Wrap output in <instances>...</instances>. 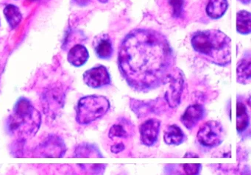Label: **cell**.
Masks as SVG:
<instances>
[{"label":"cell","mask_w":251,"mask_h":175,"mask_svg":"<svg viewBox=\"0 0 251 175\" xmlns=\"http://www.w3.org/2000/svg\"><path fill=\"white\" fill-rule=\"evenodd\" d=\"M236 30L242 35L251 32V14L246 10H240L236 14Z\"/></svg>","instance_id":"obj_19"},{"label":"cell","mask_w":251,"mask_h":175,"mask_svg":"<svg viewBox=\"0 0 251 175\" xmlns=\"http://www.w3.org/2000/svg\"><path fill=\"white\" fill-rule=\"evenodd\" d=\"M83 81L92 88H101L111 85V76L105 66L102 65L92 68L83 74Z\"/></svg>","instance_id":"obj_8"},{"label":"cell","mask_w":251,"mask_h":175,"mask_svg":"<svg viewBox=\"0 0 251 175\" xmlns=\"http://www.w3.org/2000/svg\"><path fill=\"white\" fill-rule=\"evenodd\" d=\"M67 151L64 141L58 135H50L36 147L33 157H63Z\"/></svg>","instance_id":"obj_6"},{"label":"cell","mask_w":251,"mask_h":175,"mask_svg":"<svg viewBox=\"0 0 251 175\" xmlns=\"http://www.w3.org/2000/svg\"><path fill=\"white\" fill-rule=\"evenodd\" d=\"M125 149H126V147H125L123 143H118V144H114L111 147V151L114 154H118V153L123 151Z\"/></svg>","instance_id":"obj_24"},{"label":"cell","mask_w":251,"mask_h":175,"mask_svg":"<svg viewBox=\"0 0 251 175\" xmlns=\"http://www.w3.org/2000/svg\"><path fill=\"white\" fill-rule=\"evenodd\" d=\"M228 7L227 0H208L206 13L212 19H219L226 13Z\"/></svg>","instance_id":"obj_18"},{"label":"cell","mask_w":251,"mask_h":175,"mask_svg":"<svg viewBox=\"0 0 251 175\" xmlns=\"http://www.w3.org/2000/svg\"><path fill=\"white\" fill-rule=\"evenodd\" d=\"M3 13L11 29H16L21 23L23 14L17 6L8 4L4 9Z\"/></svg>","instance_id":"obj_20"},{"label":"cell","mask_w":251,"mask_h":175,"mask_svg":"<svg viewBox=\"0 0 251 175\" xmlns=\"http://www.w3.org/2000/svg\"><path fill=\"white\" fill-rule=\"evenodd\" d=\"M250 126V116L247 106L242 101L236 104V129L239 135H243Z\"/></svg>","instance_id":"obj_17"},{"label":"cell","mask_w":251,"mask_h":175,"mask_svg":"<svg viewBox=\"0 0 251 175\" xmlns=\"http://www.w3.org/2000/svg\"><path fill=\"white\" fill-rule=\"evenodd\" d=\"M94 50L98 58L110 60L114 54V47L109 35L107 34L97 35L94 39Z\"/></svg>","instance_id":"obj_12"},{"label":"cell","mask_w":251,"mask_h":175,"mask_svg":"<svg viewBox=\"0 0 251 175\" xmlns=\"http://www.w3.org/2000/svg\"><path fill=\"white\" fill-rule=\"evenodd\" d=\"M164 142L168 145L179 146L186 140V136L180 126L172 125L164 130Z\"/></svg>","instance_id":"obj_16"},{"label":"cell","mask_w":251,"mask_h":175,"mask_svg":"<svg viewBox=\"0 0 251 175\" xmlns=\"http://www.w3.org/2000/svg\"><path fill=\"white\" fill-rule=\"evenodd\" d=\"M110 107L109 100L103 96L82 97L77 103L76 121L81 125H89L105 116Z\"/></svg>","instance_id":"obj_4"},{"label":"cell","mask_w":251,"mask_h":175,"mask_svg":"<svg viewBox=\"0 0 251 175\" xmlns=\"http://www.w3.org/2000/svg\"><path fill=\"white\" fill-rule=\"evenodd\" d=\"M64 100L65 95L64 91L58 87L46 90L42 100L45 114L57 116L64 107Z\"/></svg>","instance_id":"obj_7"},{"label":"cell","mask_w":251,"mask_h":175,"mask_svg":"<svg viewBox=\"0 0 251 175\" xmlns=\"http://www.w3.org/2000/svg\"><path fill=\"white\" fill-rule=\"evenodd\" d=\"M90 0H76V3L80 6H86L89 4Z\"/></svg>","instance_id":"obj_26"},{"label":"cell","mask_w":251,"mask_h":175,"mask_svg":"<svg viewBox=\"0 0 251 175\" xmlns=\"http://www.w3.org/2000/svg\"><path fill=\"white\" fill-rule=\"evenodd\" d=\"M75 157H103L98 147L90 144H81L77 146Z\"/></svg>","instance_id":"obj_21"},{"label":"cell","mask_w":251,"mask_h":175,"mask_svg":"<svg viewBox=\"0 0 251 175\" xmlns=\"http://www.w3.org/2000/svg\"><path fill=\"white\" fill-rule=\"evenodd\" d=\"M89 57L87 49L81 44H77L69 51L67 60L73 66L80 67L88 61Z\"/></svg>","instance_id":"obj_15"},{"label":"cell","mask_w":251,"mask_h":175,"mask_svg":"<svg viewBox=\"0 0 251 175\" xmlns=\"http://www.w3.org/2000/svg\"><path fill=\"white\" fill-rule=\"evenodd\" d=\"M175 63L168 40L154 29H133L119 49L120 74L127 85L138 92H149L169 82Z\"/></svg>","instance_id":"obj_1"},{"label":"cell","mask_w":251,"mask_h":175,"mask_svg":"<svg viewBox=\"0 0 251 175\" xmlns=\"http://www.w3.org/2000/svg\"><path fill=\"white\" fill-rule=\"evenodd\" d=\"M30 1H38V0H30Z\"/></svg>","instance_id":"obj_29"},{"label":"cell","mask_w":251,"mask_h":175,"mask_svg":"<svg viewBox=\"0 0 251 175\" xmlns=\"http://www.w3.org/2000/svg\"><path fill=\"white\" fill-rule=\"evenodd\" d=\"M173 70L170 77L169 82H170V91L169 95L166 94V101L168 102L169 106L172 108L177 107L180 102V97L183 88V75L180 69H177Z\"/></svg>","instance_id":"obj_9"},{"label":"cell","mask_w":251,"mask_h":175,"mask_svg":"<svg viewBox=\"0 0 251 175\" xmlns=\"http://www.w3.org/2000/svg\"><path fill=\"white\" fill-rule=\"evenodd\" d=\"M100 1H101V2L102 3H105L107 2V1H108V0H99Z\"/></svg>","instance_id":"obj_28"},{"label":"cell","mask_w":251,"mask_h":175,"mask_svg":"<svg viewBox=\"0 0 251 175\" xmlns=\"http://www.w3.org/2000/svg\"><path fill=\"white\" fill-rule=\"evenodd\" d=\"M181 166L186 175H198L202 169L201 164H183Z\"/></svg>","instance_id":"obj_23"},{"label":"cell","mask_w":251,"mask_h":175,"mask_svg":"<svg viewBox=\"0 0 251 175\" xmlns=\"http://www.w3.org/2000/svg\"><path fill=\"white\" fill-rule=\"evenodd\" d=\"M184 157H187V158H192V157H194V158H198V157H200V156L198 155V154H197L196 153L187 152L185 154Z\"/></svg>","instance_id":"obj_25"},{"label":"cell","mask_w":251,"mask_h":175,"mask_svg":"<svg viewBox=\"0 0 251 175\" xmlns=\"http://www.w3.org/2000/svg\"><path fill=\"white\" fill-rule=\"evenodd\" d=\"M41 124L42 116L39 110L27 99L20 98L8 118L7 129L17 139L26 141L36 135Z\"/></svg>","instance_id":"obj_3"},{"label":"cell","mask_w":251,"mask_h":175,"mask_svg":"<svg viewBox=\"0 0 251 175\" xmlns=\"http://www.w3.org/2000/svg\"><path fill=\"white\" fill-rule=\"evenodd\" d=\"M169 3L173 8V14L175 18L181 17L183 11L184 0H169Z\"/></svg>","instance_id":"obj_22"},{"label":"cell","mask_w":251,"mask_h":175,"mask_svg":"<svg viewBox=\"0 0 251 175\" xmlns=\"http://www.w3.org/2000/svg\"><path fill=\"white\" fill-rule=\"evenodd\" d=\"M133 133L134 125L128 119H122L110 128L108 137L111 139L116 138L126 139L133 136Z\"/></svg>","instance_id":"obj_13"},{"label":"cell","mask_w":251,"mask_h":175,"mask_svg":"<svg viewBox=\"0 0 251 175\" xmlns=\"http://www.w3.org/2000/svg\"><path fill=\"white\" fill-rule=\"evenodd\" d=\"M236 80L238 83L249 84L251 80V52L246 51L239 60L236 67Z\"/></svg>","instance_id":"obj_14"},{"label":"cell","mask_w":251,"mask_h":175,"mask_svg":"<svg viewBox=\"0 0 251 175\" xmlns=\"http://www.w3.org/2000/svg\"><path fill=\"white\" fill-rule=\"evenodd\" d=\"M225 129L217 121H208L201 125L197 134L198 142L202 147L212 149L224 141Z\"/></svg>","instance_id":"obj_5"},{"label":"cell","mask_w":251,"mask_h":175,"mask_svg":"<svg viewBox=\"0 0 251 175\" xmlns=\"http://www.w3.org/2000/svg\"><path fill=\"white\" fill-rule=\"evenodd\" d=\"M239 1L244 4H250V2H251V0H239Z\"/></svg>","instance_id":"obj_27"},{"label":"cell","mask_w":251,"mask_h":175,"mask_svg":"<svg viewBox=\"0 0 251 175\" xmlns=\"http://www.w3.org/2000/svg\"><path fill=\"white\" fill-rule=\"evenodd\" d=\"M161 122L156 119H150L139 126L141 142L146 147H152L156 144L159 135Z\"/></svg>","instance_id":"obj_10"},{"label":"cell","mask_w":251,"mask_h":175,"mask_svg":"<svg viewBox=\"0 0 251 175\" xmlns=\"http://www.w3.org/2000/svg\"><path fill=\"white\" fill-rule=\"evenodd\" d=\"M191 44L194 50L210 63L223 67L230 64L231 40L222 31H198L192 35Z\"/></svg>","instance_id":"obj_2"},{"label":"cell","mask_w":251,"mask_h":175,"mask_svg":"<svg viewBox=\"0 0 251 175\" xmlns=\"http://www.w3.org/2000/svg\"><path fill=\"white\" fill-rule=\"evenodd\" d=\"M205 114V108L202 105L198 104H192L186 109L184 113L180 117V122L184 125L185 127L191 130L203 119Z\"/></svg>","instance_id":"obj_11"}]
</instances>
